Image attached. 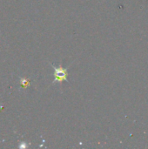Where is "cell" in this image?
Returning a JSON list of instances; mask_svg holds the SVG:
<instances>
[{"instance_id": "6da1fadb", "label": "cell", "mask_w": 148, "mask_h": 149, "mask_svg": "<svg viewBox=\"0 0 148 149\" xmlns=\"http://www.w3.org/2000/svg\"><path fill=\"white\" fill-rule=\"evenodd\" d=\"M55 72V82H62V81H67V69L63 67H56L53 66Z\"/></svg>"}]
</instances>
